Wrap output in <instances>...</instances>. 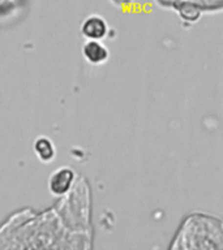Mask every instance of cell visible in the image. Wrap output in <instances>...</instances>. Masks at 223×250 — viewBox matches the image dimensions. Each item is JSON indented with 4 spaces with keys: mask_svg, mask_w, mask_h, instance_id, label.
<instances>
[{
    "mask_svg": "<svg viewBox=\"0 0 223 250\" xmlns=\"http://www.w3.org/2000/svg\"><path fill=\"white\" fill-rule=\"evenodd\" d=\"M0 250H93L91 191L78 176L72 190L45 210L25 207L0 224Z\"/></svg>",
    "mask_w": 223,
    "mask_h": 250,
    "instance_id": "6da1fadb",
    "label": "cell"
},
{
    "mask_svg": "<svg viewBox=\"0 0 223 250\" xmlns=\"http://www.w3.org/2000/svg\"><path fill=\"white\" fill-rule=\"evenodd\" d=\"M168 250H223V220L203 212L188 215Z\"/></svg>",
    "mask_w": 223,
    "mask_h": 250,
    "instance_id": "7a4b0ae2",
    "label": "cell"
},
{
    "mask_svg": "<svg viewBox=\"0 0 223 250\" xmlns=\"http://www.w3.org/2000/svg\"><path fill=\"white\" fill-rule=\"evenodd\" d=\"M166 7L174 8L185 20L193 21L202 12L223 9V0H158Z\"/></svg>",
    "mask_w": 223,
    "mask_h": 250,
    "instance_id": "3957f363",
    "label": "cell"
},
{
    "mask_svg": "<svg viewBox=\"0 0 223 250\" xmlns=\"http://www.w3.org/2000/svg\"><path fill=\"white\" fill-rule=\"evenodd\" d=\"M77 173L69 167H60L55 169L48 179V190L54 197L60 198L68 194L77 181Z\"/></svg>",
    "mask_w": 223,
    "mask_h": 250,
    "instance_id": "277c9868",
    "label": "cell"
},
{
    "mask_svg": "<svg viewBox=\"0 0 223 250\" xmlns=\"http://www.w3.org/2000/svg\"><path fill=\"white\" fill-rule=\"evenodd\" d=\"M109 23L102 16L90 15L81 23V34L86 41H99L105 39L109 34Z\"/></svg>",
    "mask_w": 223,
    "mask_h": 250,
    "instance_id": "5b68a950",
    "label": "cell"
},
{
    "mask_svg": "<svg viewBox=\"0 0 223 250\" xmlns=\"http://www.w3.org/2000/svg\"><path fill=\"white\" fill-rule=\"evenodd\" d=\"M82 56L91 65H102L110 59L109 48L99 41H86L81 48Z\"/></svg>",
    "mask_w": 223,
    "mask_h": 250,
    "instance_id": "8992f818",
    "label": "cell"
},
{
    "mask_svg": "<svg viewBox=\"0 0 223 250\" xmlns=\"http://www.w3.org/2000/svg\"><path fill=\"white\" fill-rule=\"evenodd\" d=\"M33 150L37 159L42 163H51L56 158V147L54 141L46 136H39L35 138Z\"/></svg>",
    "mask_w": 223,
    "mask_h": 250,
    "instance_id": "52a82bcc",
    "label": "cell"
},
{
    "mask_svg": "<svg viewBox=\"0 0 223 250\" xmlns=\"http://www.w3.org/2000/svg\"><path fill=\"white\" fill-rule=\"evenodd\" d=\"M111 3L116 4V5H121V4H127L129 1H132V0H110Z\"/></svg>",
    "mask_w": 223,
    "mask_h": 250,
    "instance_id": "ba28073f",
    "label": "cell"
}]
</instances>
